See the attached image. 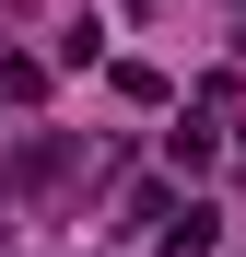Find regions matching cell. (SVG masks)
I'll list each match as a JSON object with an SVG mask.
<instances>
[{"instance_id": "6da1fadb", "label": "cell", "mask_w": 246, "mask_h": 257, "mask_svg": "<svg viewBox=\"0 0 246 257\" xmlns=\"http://www.w3.org/2000/svg\"><path fill=\"white\" fill-rule=\"evenodd\" d=\"M152 234H164V257H211V245H223V234H211V210H164Z\"/></svg>"}, {"instance_id": "7a4b0ae2", "label": "cell", "mask_w": 246, "mask_h": 257, "mask_svg": "<svg viewBox=\"0 0 246 257\" xmlns=\"http://www.w3.org/2000/svg\"><path fill=\"white\" fill-rule=\"evenodd\" d=\"M0 257H12V245H0Z\"/></svg>"}]
</instances>
